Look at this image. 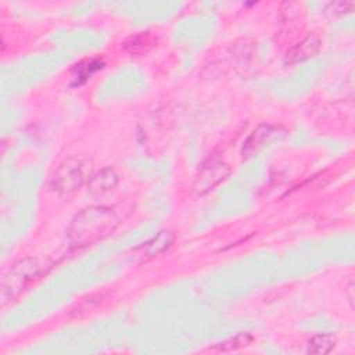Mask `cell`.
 <instances>
[{"instance_id":"1","label":"cell","mask_w":355,"mask_h":355,"mask_svg":"<svg viewBox=\"0 0 355 355\" xmlns=\"http://www.w3.org/2000/svg\"><path fill=\"white\" fill-rule=\"evenodd\" d=\"M119 223L112 208L89 207L82 209L68 227V239L76 247L94 244L108 236Z\"/></svg>"},{"instance_id":"2","label":"cell","mask_w":355,"mask_h":355,"mask_svg":"<svg viewBox=\"0 0 355 355\" xmlns=\"http://www.w3.org/2000/svg\"><path fill=\"white\" fill-rule=\"evenodd\" d=\"M93 162L87 157L73 155L64 159L50 179V187L61 197H68L90 182Z\"/></svg>"},{"instance_id":"3","label":"cell","mask_w":355,"mask_h":355,"mask_svg":"<svg viewBox=\"0 0 355 355\" xmlns=\"http://www.w3.org/2000/svg\"><path fill=\"white\" fill-rule=\"evenodd\" d=\"M42 273V263L36 258H24L15 262L1 280V304L18 297Z\"/></svg>"},{"instance_id":"4","label":"cell","mask_w":355,"mask_h":355,"mask_svg":"<svg viewBox=\"0 0 355 355\" xmlns=\"http://www.w3.org/2000/svg\"><path fill=\"white\" fill-rule=\"evenodd\" d=\"M230 173V168L220 159H209L204 164L202 169L200 171L196 182H194V191L197 194H205L214 187H216L220 182H223L227 175Z\"/></svg>"},{"instance_id":"5","label":"cell","mask_w":355,"mask_h":355,"mask_svg":"<svg viewBox=\"0 0 355 355\" xmlns=\"http://www.w3.org/2000/svg\"><path fill=\"white\" fill-rule=\"evenodd\" d=\"M173 240H175V236L172 232L162 230L140 248L139 257H141L143 259H150V258L158 257L159 254H162L172 245Z\"/></svg>"},{"instance_id":"6","label":"cell","mask_w":355,"mask_h":355,"mask_svg":"<svg viewBox=\"0 0 355 355\" xmlns=\"http://www.w3.org/2000/svg\"><path fill=\"white\" fill-rule=\"evenodd\" d=\"M320 44H322V42H320L319 36L308 35L287 53V58L290 62H298V61L308 60L319 51Z\"/></svg>"},{"instance_id":"7","label":"cell","mask_w":355,"mask_h":355,"mask_svg":"<svg viewBox=\"0 0 355 355\" xmlns=\"http://www.w3.org/2000/svg\"><path fill=\"white\" fill-rule=\"evenodd\" d=\"M279 130L277 126L272 125H259L244 141L243 146V155L250 157L254 151L261 148L268 140L273 139L276 136V132Z\"/></svg>"},{"instance_id":"8","label":"cell","mask_w":355,"mask_h":355,"mask_svg":"<svg viewBox=\"0 0 355 355\" xmlns=\"http://www.w3.org/2000/svg\"><path fill=\"white\" fill-rule=\"evenodd\" d=\"M119 176L112 168H104L97 175L92 176L89 184V191L92 194H104L110 190H112L118 184Z\"/></svg>"},{"instance_id":"9","label":"cell","mask_w":355,"mask_h":355,"mask_svg":"<svg viewBox=\"0 0 355 355\" xmlns=\"http://www.w3.org/2000/svg\"><path fill=\"white\" fill-rule=\"evenodd\" d=\"M336 345L334 337L330 334H316L308 341V352L311 354H329Z\"/></svg>"},{"instance_id":"10","label":"cell","mask_w":355,"mask_h":355,"mask_svg":"<svg viewBox=\"0 0 355 355\" xmlns=\"http://www.w3.org/2000/svg\"><path fill=\"white\" fill-rule=\"evenodd\" d=\"M153 46H154V39L148 33H141V35H139L136 37H132L130 42H128L125 44L126 50L130 54H143V53H146Z\"/></svg>"},{"instance_id":"11","label":"cell","mask_w":355,"mask_h":355,"mask_svg":"<svg viewBox=\"0 0 355 355\" xmlns=\"http://www.w3.org/2000/svg\"><path fill=\"white\" fill-rule=\"evenodd\" d=\"M251 341H252V337H251L250 334L241 333V334L234 336V337L230 338V340H226V341L220 343L219 347H218V351H225V352L234 351V349H239V348H243V347L250 345Z\"/></svg>"}]
</instances>
